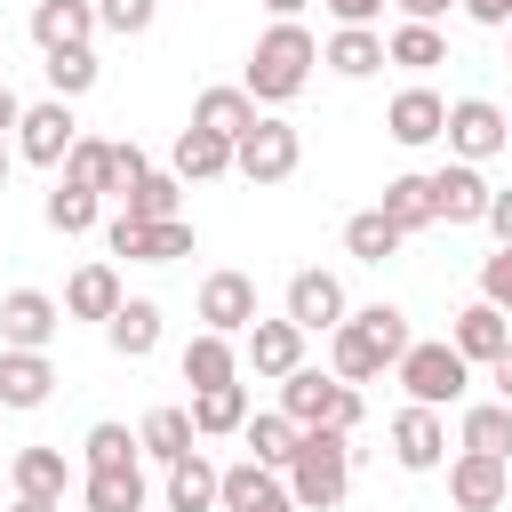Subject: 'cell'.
Listing matches in <instances>:
<instances>
[{"mask_svg":"<svg viewBox=\"0 0 512 512\" xmlns=\"http://www.w3.org/2000/svg\"><path fill=\"white\" fill-rule=\"evenodd\" d=\"M312 64H320V40H312L296 16H272V32L248 48V72H240V88H248L256 104H288V96H304Z\"/></svg>","mask_w":512,"mask_h":512,"instance_id":"6da1fadb","label":"cell"},{"mask_svg":"<svg viewBox=\"0 0 512 512\" xmlns=\"http://www.w3.org/2000/svg\"><path fill=\"white\" fill-rule=\"evenodd\" d=\"M344 488H352V432L304 424V432H296V456H288V496H296V512H336Z\"/></svg>","mask_w":512,"mask_h":512,"instance_id":"7a4b0ae2","label":"cell"},{"mask_svg":"<svg viewBox=\"0 0 512 512\" xmlns=\"http://www.w3.org/2000/svg\"><path fill=\"white\" fill-rule=\"evenodd\" d=\"M280 408H288L296 424H336V432H352V424L368 416L360 384H344L336 368H328V376H320V368H288V376H280Z\"/></svg>","mask_w":512,"mask_h":512,"instance_id":"3957f363","label":"cell"},{"mask_svg":"<svg viewBox=\"0 0 512 512\" xmlns=\"http://www.w3.org/2000/svg\"><path fill=\"white\" fill-rule=\"evenodd\" d=\"M392 368H400V384H408L416 408H456L464 384H472V360H464L456 344H408Z\"/></svg>","mask_w":512,"mask_h":512,"instance_id":"277c9868","label":"cell"},{"mask_svg":"<svg viewBox=\"0 0 512 512\" xmlns=\"http://www.w3.org/2000/svg\"><path fill=\"white\" fill-rule=\"evenodd\" d=\"M296 160H304V136H296L288 120H272V112H256V128L232 136V168H240L248 184H288Z\"/></svg>","mask_w":512,"mask_h":512,"instance_id":"5b68a950","label":"cell"},{"mask_svg":"<svg viewBox=\"0 0 512 512\" xmlns=\"http://www.w3.org/2000/svg\"><path fill=\"white\" fill-rule=\"evenodd\" d=\"M440 136H448V160H496L504 144H512V120L488 104V96H456L448 104V120H440Z\"/></svg>","mask_w":512,"mask_h":512,"instance_id":"8992f818","label":"cell"},{"mask_svg":"<svg viewBox=\"0 0 512 512\" xmlns=\"http://www.w3.org/2000/svg\"><path fill=\"white\" fill-rule=\"evenodd\" d=\"M144 168H152V160H144L136 144H104V136H72V152H64V176L88 184V192H112V200H120Z\"/></svg>","mask_w":512,"mask_h":512,"instance_id":"52a82bcc","label":"cell"},{"mask_svg":"<svg viewBox=\"0 0 512 512\" xmlns=\"http://www.w3.org/2000/svg\"><path fill=\"white\" fill-rule=\"evenodd\" d=\"M72 136H80V120H72V104H64V96H48V104H24V112H16V160H32V168H64Z\"/></svg>","mask_w":512,"mask_h":512,"instance_id":"ba28073f","label":"cell"},{"mask_svg":"<svg viewBox=\"0 0 512 512\" xmlns=\"http://www.w3.org/2000/svg\"><path fill=\"white\" fill-rule=\"evenodd\" d=\"M104 240H112V256H128V264H176V256H192V224H184V216H160V224L112 216Z\"/></svg>","mask_w":512,"mask_h":512,"instance_id":"9c48e42d","label":"cell"},{"mask_svg":"<svg viewBox=\"0 0 512 512\" xmlns=\"http://www.w3.org/2000/svg\"><path fill=\"white\" fill-rule=\"evenodd\" d=\"M56 328H64V304H56L48 288H8V296H0V344H16V352H48Z\"/></svg>","mask_w":512,"mask_h":512,"instance_id":"30bf717a","label":"cell"},{"mask_svg":"<svg viewBox=\"0 0 512 512\" xmlns=\"http://www.w3.org/2000/svg\"><path fill=\"white\" fill-rule=\"evenodd\" d=\"M448 496L464 512H496L512 496V456H488V448H456L448 456Z\"/></svg>","mask_w":512,"mask_h":512,"instance_id":"8fae6325","label":"cell"},{"mask_svg":"<svg viewBox=\"0 0 512 512\" xmlns=\"http://www.w3.org/2000/svg\"><path fill=\"white\" fill-rule=\"evenodd\" d=\"M424 184H432V224H480V216H488V192H496L472 160H448V168H432Z\"/></svg>","mask_w":512,"mask_h":512,"instance_id":"7c38bea8","label":"cell"},{"mask_svg":"<svg viewBox=\"0 0 512 512\" xmlns=\"http://www.w3.org/2000/svg\"><path fill=\"white\" fill-rule=\"evenodd\" d=\"M240 360H248L256 376H272V384H280L288 368H304V328H296L288 312H280V320H264V312H256V320L240 328Z\"/></svg>","mask_w":512,"mask_h":512,"instance_id":"4fadbf2b","label":"cell"},{"mask_svg":"<svg viewBox=\"0 0 512 512\" xmlns=\"http://www.w3.org/2000/svg\"><path fill=\"white\" fill-rule=\"evenodd\" d=\"M392 464L400 472H440L448 464V424H440V408H400L392 416Z\"/></svg>","mask_w":512,"mask_h":512,"instance_id":"5bb4252c","label":"cell"},{"mask_svg":"<svg viewBox=\"0 0 512 512\" xmlns=\"http://www.w3.org/2000/svg\"><path fill=\"white\" fill-rule=\"evenodd\" d=\"M248 320H256V280H248V272H208V280H200V328L240 336Z\"/></svg>","mask_w":512,"mask_h":512,"instance_id":"9a60e30c","label":"cell"},{"mask_svg":"<svg viewBox=\"0 0 512 512\" xmlns=\"http://www.w3.org/2000/svg\"><path fill=\"white\" fill-rule=\"evenodd\" d=\"M352 304H344V280L336 272H296L288 280V320L304 328V336H320V328H336Z\"/></svg>","mask_w":512,"mask_h":512,"instance_id":"2e32d148","label":"cell"},{"mask_svg":"<svg viewBox=\"0 0 512 512\" xmlns=\"http://www.w3.org/2000/svg\"><path fill=\"white\" fill-rule=\"evenodd\" d=\"M104 344H112L120 360H152V352H160V304H152V296H120V312L104 320Z\"/></svg>","mask_w":512,"mask_h":512,"instance_id":"e0dca14e","label":"cell"},{"mask_svg":"<svg viewBox=\"0 0 512 512\" xmlns=\"http://www.w3.org/2000/svg\"><path fill=\"white\" fill-rule=\"evenodd\" d=\"M328 368H336L344 384H368V376H384L392 360H384V344H376V336H368V328L344 312V320L328 328Z\"/></svg>","mask_w":512,"mask_h":512,"instance_id":"ac0fdd59","label":"cell"},{"mask_svg":"<svg viewBox=\"0 0 512 512\" xmlns=\"http://www.w3.org/2000/svg\"><path fill=\"white\" fill-rule=\"evenodd\" d=\"M32 40H40V56L48 48H88L96 40V0H40L32 8Z\"/></svg>","mask_w":512,"mask_h":512,"instance_id":"d6986e66","label":"cell"},{"mask_svg":"<svg viewBox=\"0 0 512 512\" xmlns=\"http://www.w3.org/2000/svg\"><path fill=\"white\" fill-rule=\"evenodd\" d=\"M48 392H56L48 352H16V344H0V408H40Z\"/></svg>","mask_w":512,"mask_h":512,"instance_id":"ffe728a7","label":"cell"},{"mask_svg":"<svg viewBox=\"0 0 512 512\" xmlns=\"http://www.w3.org/2000/svg\"><path fill=\"white\" fill-rule=\"evenodd\" d=\"M440 120H448V104H440L432 88H400V96L384 104L392 144H440Z\"/></svg>","mask_w":512,"mask_h":512,"instance_id":"44dd1931","label":"cell"},{"mask_svg":"<svg viewBox=\"0 0 512 512\" xmlns=\"http://www.w3.org/2000/svg\"><path fill=\"white\" fill-rule=\"evenodd\" d=\"M448 344H456L464 360H480V368H488V360H496V352L512 344V320H504V312H496V304L480 296V304H464V312H456V328H448Z\"/></svg>","mask_w":512,"mask_h":512,"instance_id":"7402d4cb","label":"cell"},{"mask_svg":"<svg viewBox=\"0 0 512 512\" xmlns=\"http://www.w3.org/2000/svg\"><path fill=\"white\" fill-rule=\"evenodd\" d=\"M80 504L88 512H144V464H96V472H80Z\"/></svg>","mask_w":512,"mask_h":512,"instance_id":"603a6c76","label":"cell"},{"mask_svg":"<svg viewBox=\"0 0 512 512\" xmlns=\"http://www.w3.org/2000/svg\"><path fill=\"white\" fill-rule=\"evenodd\" d=\"M320 64L344 72V80H368V72L384 64V32H376V24H336L328 48H320Z\"/></svg>","mask_w":512,"mask_h":512,"instance_id":"cb8c5ba5","label":"cell"},{"mask_svg":"<svg viewBox=\"0 0 512 512\" xmlns=\"http://www.w3.org/2000/svg\"><path fill=\"white\" fill-rule=\"evenodd\" d=\"M240 424H248V384H240V376L192 392V432H200V440H224V432H240Z\"/></svg>","mask_w":512,"mask_h":512,"instance_id":"d4e9b609","label":"cell"},{"mask_svg":"<svg viewBox=\"0 0 512 512\" xmlns=\"http://www.w3.org/2000/svg\"><path fill=\"white\" fill-rule=\"evenodd\" d=\"M8 480H16V496H48V504L72 496V464H64V448H16Z\"/></svg>","mask_w":512,"mask_h":512,"instance_id":"484cf974","label":"cell"},{"mask_svg":"<svg viewBox=\"0 0 512 512\" xmlns=\"http://www.w3.org/2000/svg\"><path fill=\"white\" fill-rule=\"evenodd\" d=\"M168 160H176V184H208V176H232V136H208V128H184Z\"/></svg>","mask_w":512,"mask_h":512,"instance_id":"4316f807","label":"cell"},{"mask_svg":"<svg viewBox=\"0 0 512 512\" xmlns=\"http://www.w3.org/2000/svg\"><path fill=\"white\" fill-rule=\"evenodd\" d=\"M64 312H72V320H112V312H120V272H112V264H80V272L64 280Z\"/></svg>","mask_w":512,"mask_h":512,"instance_id":"83f0119b","label":"cell"},{"mask_svg":"<svg viewBox=\"0 0 512 512\" xmlns=\"http://www.w3.org/2000/svg\"><path fill=\"white\" fill-rule=\"evenodd\" d=\"M176 368H184V384H192V392H200V384H232V376H240V344H232V336H216V328H200V336L184 344V360H176Z\"/></svg>","mask_w":512,"mask_h":512,"instance_id":"f1b7e54d","label":"cell"},{"mask_svg":"<svg viewBox=\"0 0 512 512\" xmlns=\"http://www.w3.org/2000/svg\"><path fill=\"white\" fill-rule=\"evenodd\" d=\"M296 432H304V424H296L288 408H264V416L248 408V424H240L248 456H256V464H272V472H288V456H296Z\"/></svg>","mask_w":512,"mask_h":512,"instance_id":"f546056e","label":"cell"},{"mask_svg":"<svg viewBox=\"0 0 512 512\" xmlns=\"http://www.w3.org/2000/svg\"><path fill=\"white\" fill-rule=\"evenodd\" d=\"M192 128L240 136V128H256V96H248V88H200V96H192Z\"/></svg>","mask_w":512,"mask_h":512,"instance_id":"4dcf8cb0","label":"cell"},{"mask_svg":"<svg viewBox=\"0 0 512 512\" xmlns=\"http://www.w3.org/2000/svg\"><path fill=\"white\" fill-rule=\"evenodd\" d=\"M168 512H216V464L200 448H184L168 464Z\"/></svg>","mask_w":512,"mask_h":512,"instance_id":"1f68e13d","label":"cell"},{"mask_svg":"<svg viewBox=\"0 0 512 512\" xmlns=\"http://www.w3.org/2000/svg\"><path fill=\"white\" fill-rule=\"evenodd\" d=\"M120 216H136V224H160V216H184V192H176V176H160V168H144L128 192H120Z\"/></svg>","mask_w":512,"mask_h":512,"instance_id":"d6a6232c","label":"cell"},{"mask_svg":"<svg viewBox=\"0 0 512 512\" xmlns=\"http://www.w3.org/2000/svg\"><path fill=\"white\" fill-rule=\"evenodd\" d=\"M400 240H408V232H400L384 208H360V216L344 224V248H352L360 264H392V256H400Z\"/></svg>","mask_w":512,"mask_h":512,"instance_id":"836d02e7","label":"cell"},{"mask_svg":"<svg viewBox=\"0 0 512 512\" xmlns=\"http://www.w3.org/2000/svg\"><path fill=\"white\" fill-rule=\"evenodd\" d=\"M192 440H200V432H192V408H152V416L136 424V448H144V456H160V464H176Z\"/></svg>","mask_w":512,"mask_h":512,"instance_id":"e575fe53","label":"cell"},{"mask_svg":"<svg viewBox=\"0 0 512 512\" xmlns=\"http://www.w3.org/2000/svg\"><path fill=\"white\" fill-rule=\"evenodd\" d=\"M384 64H408V72H432V64H448V40H440V24H400V32H384Z\"/></svg>","mask_w":512,"mask_h":512,"instance_id":"d590c367","label":"cell"},{"mask_svg":"<svg viewBox=\"0 0 512 512\" xmlns=\"http://www.w3.org/2000/svg\"><path fill=\"white\" fill-rule=\"evenodd\" d=\"M96 216H104V192H88V184H72V176L48 192V232L72 240V232H96Z\"/></svg>","mask_w":512,"mask_h":512,"instance_id":"8d00e7d4","label":"cell"},{"mask_svg":"<svg viewBox=\"0 0 512 512\" xmlns=\"http://www.w3.org/2000/svg\"><path fill=\"white\" fill-rule=\"evenodd\" d=\"M456 440H464V448H488V456H512V408H504V400H472Z\"/></svg>","mask_w":512,"mask_h":512,"instance_id":"74e56055","label":"cell"},{"mask_svg":"<svg viewBox=\"0 0 512 512\" xmlns=\"http://www.w3.org/2000/svg\"><path fill=\"white\" fill-rule=\"evenodd\" d=\"M40 72H48V96H64V104H72V96H88V88H96V48H48V64H40Z\"/></svg>","mask_w":512,"mask_h":512,"instance_id":"f35d334b","label":"cell"},{"mask_svg":"<svg viewBox=\"0 0 512 512\" xmlns=\"http://www.w3.org/2000/svg\"><path fill=\"white\" fill-rule=\"evenodd\" d=\"M376 208H384L400 232H424V224H432V184H424V176H392Z\"/></svg>","mask_w":512,"mask_h":512,"instance_id":"ab89813d","label":"cell"},{"mask_svg":"<svg viewBox=\"0 0 512 512\" xmlns=\"http://www.w3.org/2000/svg\"><path fill=\"white\" fill-rule=\"evenodd\" d=\"M80 456H88V472H96V464H144V448H136V432H128V424H88Z\"/></svg>","mask_w":512,"mask_h":512,"instance_id":"60d3db41","label":"cell"},{"mask_svg":"<svg viewBox=\"0 0 512 512\" xmlns=\"http://www.w3.org/2000/svg\"><path fill=\"white\" fill-rule=\"evenodd\" d=\"M352 320H360V328H368V336L384 344V360H400V352L416 344V336H408V312H400V304H360Z\"/></svg>","mask_w":512,"mask_h":512,"instance_id":"b9f144b4","label":"cell"},{"mask_svg":"<svg viewBox=\"0 0 512 512\" xmlns=\"http://www.w3.org/2000/svg\"><path fill=\"white\" fill-rule=\"evenodd\" d=\"M152 16H160V0H96V24L120 32V40L128 32H152Z\"/></svg>","mask_w":512,"mask_h":512,"instance_id":"7bdbcfd3","label":"cell"},{"mask_svg":"<svg viewBox=\"0 0 512 512\" xmlns=\"http://www.w3.org/2000/svg\"><path fill=\"white\" fill-rule=\"evenodd\" d=\"M480 296H488V304L512 320V248H496V256L480 264Z\"/></svg>","mask_w":512,"mask_h":512,"instance_id":"ee69618b","label":"cell"},{"mask_svg":"<svg viewBox=\"0 0 512 512\" xmlns=\"http://www.w3.org/2000/svg\"><path fill=\"white\" fill-rule=\"evenodd\" d=\"M488 232H496V248H512V184L504 192H488V216H480Z\"/></svg>","mask_w":512,"mask_h":512,"instance_id":"f6af8a7d","label":"cell"},{"mask_svg":"<svg viewBox=\"0 0 512 512\" xmlns=\"http://www.w3.org/2000/svg\"><path fill=\"white\" fill-rule=\"evenodd\" d=\"M456 8H464L472 24H488V32H504V24H512V0H456Z\"/></svg>","mask_w":512,"mask_h":512,"instance_id":"bcb514c9","label":"cell"},{"mask_svg":"<svg viewBox=\"0 0 512 512\" xmlns=\"http://www.w3.org/2000/svg\"><path fill=\"white\" fill-rule=\"evenodd\" d=\"M392 8H400V24H440L456 0H392Z\"/></svg>","mask_w":512,"mask_h":512,"instance_id":"7dc6e473","label":"cell"},{"mask_svg":"<svg viewBox=\"0 0 512 512\" xmlns=\"http://www.w3.org/2000/svg\"><path fill=\"white\" fill-rule=\"evenodd\" d=\"M328 16H336V24H376L384 0H328Z\"/></svg>","mask_w":512,"mask_h":512,"instance_id":"c3c4849f","label":"cell"},{"mask_svg":"<svg viewBox=\"0 0 512 512\" xmlns=\"http://www.w3.org/2000/svg\"><path fill=\"white\" fill-rule=\"evenodd\" d=\"M488 384H496V400H504V408H512V344H504V352H496V360H488Z\"/></svg>","mask_w":512,"mask_h":512,"instance_id":"681fc988","label":"cell"},{"mask_svg":"<svg viewBox=\"0 0 512 512\" xmlns=\"http://www.w3.org/2000/svg\"><path fill=\"white\" fill-rule=\"evenodd\" d=\"M240 512H296V496H288V488H280V480H272V488H264V496H256V504H240Z\"/></svg>","mask_w":512,"mask_h":512,"instance_id":"f907efd6","label":"cell"},{"mask_svg":"<svg viewBox=\"0 0 512 512\" xmlns=\"http://www.w3.org/2000/svg\"><path fill=\"white\" fill-rule=\"evenodd\" d=\"M16 112H24V104H16V88H8V80H0V136H8V128H16Z\"/></svg>","mask_w":512,"mask_h":512,"instance_id":"816d5d0a","label":"cell"},{"mask_svg":"<svg viewBox=\"0 0 512 512\" xmlns=\"http://www.w3.org/2000/svg\"><path fill=\"white\" fill-rule=\"evenodd\" d=\"M8 512H64V504H48V496H16Z\"/></svg>","mask_w":512,"mask_h":512,"instance_id":"f5cc1de1","label":"cell"},{"mask_svg":"<svg viewBox=\"0 0 512 512\" xmlns=\"http://www.w3.org/2000/svg\"><path fill=\"white\" fill-rule=\"evenodd\" d=\"M264 8H272V16H304L312 0H264Z\"/></svg>","mask_w":512,"mask_h":512,"instance_id":"db71d44e","label":"cell"},{"mask_svg":"<svg viewBox=\"0 0 512 512\" xmlns=\"http://www.w3.org/2000/svg\"><path fill=\"white\" fill-rule=\"evenodd\" d=\"M8 168H16V152H8V136H0V184H8Z\"/></svg>","mask_w":512,"mask_h":512,"instance_id":"11a10c76","label":"cell"},{"mask_svg":"<svg viewBox=\"0 0 512 512\" xmlns=\"http://www.w3.org/2000/svg\"><path fill=\"white\" fill-rule=\"evenodd\" d=\"M504 32H512V24H504ZM504 64H512V56H504Z\"/></svg>","mask_w":512,"mask_h":512,"instance_id":"9f6ffc18","label":"cell"}]
</instances>
